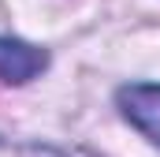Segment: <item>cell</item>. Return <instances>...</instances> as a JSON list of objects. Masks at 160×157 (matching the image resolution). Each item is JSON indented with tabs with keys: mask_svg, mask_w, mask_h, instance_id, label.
Instances as JSON below:
<instances>
[{
	"mask_svg": "<svg viewBox=\"0 0 160 157\" xmlns=\"http://www.w3.org/2000/svg\"><path fill=\"white\" fill-rule=\"evenodd\" d=\"M48 68V52L22 38H0V82L22 86Z\"/></svg>",
	"mask_w": 160,
	"mask_h": 157,
	"instance_id": "2",
	"label": "cell"
},
{
	"mask_svg": "<svg viewBox=\"0 0 160 157\" xmlns=\"http://www.w3.org/2000/svg\"><path fill=\"white\" fill-rule=\"evenodd\" d=\"M123 120L160 150V82H127L116 94Z\"/></svg>",
	"mask_w": 160,
	"mask_h": 157,
	"instance_id": "1",
	"label": "cell"
}]
</instances>
